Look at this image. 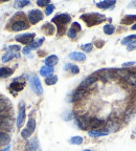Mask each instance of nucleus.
<instances>
[{"instance_id": "7", "label": "nucleus", "mask_w": 136, "mask_h": 151, "mask_svg": "<svg viewBox=\"0 0 136 151\" xmlns=\"http://www.w3.org/2000/svg\"><path fill=\"white\" fill-rule=\"evenodd\" d=\"M25 105L24 103L19 104V112H18V116H17V127L19 129L21 128L25 122Z\"/></svg>"}, {"instance_id": "27", "label": "nucleus", "mask_w": 136, "mask_h": 151, "mask_svg": "<svg viewBox=\"0 0 136 151\" xmlns=\"http://www.w3.org/2000/svg\"><path fill=\"white\" fill-rule=\"evenodd\" d=\"M29 1L28 0H17V1H15V3H14V6H15L16 8H24V6H26V5L29 4Z\"/></svg>"}, {"instance_id": "4", "label": "nucleus", "mask_w": 136, "mask_h": 151, "mask_svg": "<svg viewBox=\"0 0 136 151\" xmlns=\"http://www.w3.org/2000/svg\"><path fill=\"white\" fill-rule=\"evenodd\" d=\"M29 84H30V88L34 90V92H36L37 95H39V96L42 95V93H43V87H42V85H41L40 79H39L37 76H33V77H30Z\"/></svg>"}, {"instance_id": "3", "label": "nucleus", "mask_w": 136, "mask_h": 151, "mask_svg": "<svg viewBox=\"0 0 136 151\" xmlns=\"http://www.w3.org/2000/svg\"><path fill=\"white\" fill-rule=\"evenodd\" d=\"M35 130H36V120L34 118H30L28 119V122L26 124V128L21 131V135H22L23 138L28 140L30 138V135L35 132Z\"/></svg>"}, {"instance_id": "12", "label": "nucleus", "mask_w": 136, "mask_h": 151, "mask_svg": "<svg viewBox=\"0 0 136 151\" xmlns=\"http://www.w3.org/2000/svg\"><path fill=\"white\" fill-rule=\"evenodd\" d=\"M69 59L73 61H84L86 60V56L85 54L83 53H79V52H73V53H70L68 55Z\"/></svg>"}, {"instance_id": "30", "label": "nucleus", "mask_w": 136, "mask_h": 151, "mask_svg": "<svg viewBox=\"0 0 136 151\" xmlns=\"http://www.w3.org/2000/svg\"><path fill=\"white\" fill-rule=\"evenodd\" d=\"M44 40H45L44 38H40V39H38L37 41H34V42L28 46H29L32 49H37V48L40 47V46L42 45V43L44 42Z\"/></svg>"}, {"instance_id": "26", "label": "nucleus", "mask_w": 136, "mask_h": 151, "mask_svg": "<svg viewBox=\"0 0 136 151\" xmlns=\"http://www.w3.org/2000/svg\"><path fill=\"white\" fill-rule=\"evenodd\" d=\"M57 82H58V77H57L55 75L48 76V77H46V79H45V83L47 84V85H49V86L55 85Z\"/></svg>"}, {"instance_id": "20", "label": "nucleus", "mask_w": 136, "mask_h": 151, "mask_svg": "<svg viewBox=\"0 0 136 151\" xmlns=\"http://www.w3.org/2000/svg\"><path fill=\"white\" fill-rule=\"evenodd\" d=\"M53 73V67L51 66H42L40 69V75L43 76V77H48V76H50L51 73Z\"/></svg>"}, {"instance_id": "28", "label": "nucleus", "mask_w": 136, "mask_h": 151, "mask_svg": "<svg viewBox=\"0 0 136 151\" xmlns=\"http://www.w3.org/2000/svg\"><path fill=\"white\" fill-rule=\"evenodd\" d=\"M65 69L66 71H70L71 73H74V75H76V73H80V68H79L76 65H74V64H66Z\"/></svg>"}, {"instance_id": "36", "label": "nucleus", "mask_w": 136, "mask_h": 151, "mask_svg": "<svg viewBox=\"0 0 136 151\" xmlns=\"http://www.w3.org/2000/svg\"><path fill=\"white\" fill-rule=\"evenodd\" d=\"M49 4H50L49 0H38L37 1V5H39V6H47Z\"/></svg>"}, {"instance_id": "5", "label": "nucleus", "mask_w": 136, "mask_h": 151, "mask_svg": "<svg viewBox=\"0 0 136 151\" xmlns=\"http://www.w3.org/2000/svg\"><path fill=\"white\" fill-rule=\"evenodd\" d=\"M35 34L34 33H29V34H22V35H17L15 37V40L18 41L19 43H22V44H25V45H30L32 43L34 42V39H35Z\"/></svg>"}, {"instance_id": "8", "label": "nucleus", "mask_w": 136, "mask_h": 151, "mask_svg": "<svg viewBox=\"0 0 136 151\" xmlns=\"http://www.w3.org/2000/svg\"><path fill=\"white\" fill-rule=\"evenodd\" d=\"M25 151H41L40 144H39L38 138H36V136L29 138L27 141L25 146Z\"/></svg>"}, {"instance_id": "42", "label": "nucleus", "mask_w": 136, "mask_h": 151, "mask_svg": "<svg viewBox=\"0 0 136 151\" xmlns=\"http://www.w3.org/2000/svg\"><path fill=\"white\" fill-rule=\"evenodd\" d=\"M10 150H11V147H10V145H8V146H6V148H5L3 151H10Z\"/></svg>"}, {"instance_id": "33", "label": "nucleus", "mask_w": 136, "mask_h": 151, "mask_svg": "<svg viewBox=\"0 0 136 151\" xmlns=\"http://www.w3.org/2000/svg\"><path fill=\"white\" fill-rule=\"evenodd\" d=\"M92 47H93L92 43H87V44L81 45V48L84 50V52H86V53H90L91 50H92Z\"/></svg>"}, {"instance_id": "31", "label": "nucleus", "mask_w": 136, "mask_h": 151, "mask_svg": "<svg viewBox=\"0 0 136 151\" xmlns=\"http://www.w3.org/2000/svg\"><path fill=\"white\" fill-rule=\"evenodd\" d=\"M135 20H136V15H128L123 18L121 22L125 23V24H130V23L133 22V21H135Z\"/></svg>"}, {"instance_id": "15", "label": "nucleus", "mask_w": 136, "mask_h": 151, "mask_svg": "<svg viewBox=\"0 0 136 151\" xmlns=\"http://www.w3.org/2000/svg\"><path fill=\"white\" fill-rule=\"evenodd\" d=\"M123 80L126 81V82L129 84V85L136 86V73H130V71H129L128 75H127L126 77H125V79H123Z\"/></svg>"}, {"instance_id": "17", "label": "nucleus", "mask_w": 136, "mask_h": 151, "mask_svg": "<svg viewBox=\"0 0 136 151\" xmlns=\"http://www.w3.org/2000/svg\"><path fill=\"white\" fill-rule=\"evenodd\" d=\"M19 57H20L19 54H16V53H13V52H11V50H8V52L2 56V62H8V61L12 60L13 58H19Z\"/></svg>"}, {"instance_id": "24", "label": "nucleus", "mask_w": 136, "mask_h": 151, "mask_svg": "<svg viewBox=\"0 0 136 151\" xmlns=\"http://www.w3.org/2000/svg\"><path fill=\"white\" fill-rule=\"evenodd\" d=\"M43 32L46 34V35H53V33H55V26L53 25H51L50 23H45V24L43 25L42 28Z\"/></svg>"}, {"instance_id": "1", "label": "nucleus", "mask_w": 136, "mask_h": 151, "mask_svg": "<svg viewBox=\"0 0 136 151\" xmlns=\"http://www.w3.org/2000/svg\"><path fill=\"white\" fill-rule=\"evenodd\" d=\"M70 20H71L70 15L63 13V14H59V15L55 16V17L53 18V20H51V22L55 23L57 28H58L59 35H63L64 30H65V26H64V25L67 24Z\"/></svg>"}, {"instance_id": "34", "label": "nucleus", "mask_w": 136, "mask_h": 151, "mask_svg": "<svg viewBox=\"0 0 136 151\" xmlns=\"http://www.w3.org/2000/svg\"><path fill=\"white\" fill-rule=\"evenodd\" d=\"M76 34H78V30H74L73 28H69V30L67 32V35H68V37H69V38H76Z\"/></svg>"}, {"instance_id": "40", "label": "nucleus", "mask_w": 136, "mask_h": 151, "mask_svg": "<svg viewBox=\"0 0 136 151\" xmlns=\"http://www.w3.org/2000/svg\"><path fill=\"white\" fill-rule=\"evenodd\" d=\"M127 49H128V50H134V49H136V43H134V44H131V45H128Z\"/></svg>"}, {"instance_id": "10", "label": "nucleus", "mask_w": 136, "mask_h": 151, "mask_svg": "<svg viewBox=\"0 0 136 151\" xmlns=\"http://www.w3.org/2000/svg\"><path fill=\"white\" fill-rule=\"evenodd\" d=\"M86 91H87V88L86 87H83V86L80 85V87L76 89L74 92H73L72 95V101H79L81 100L82 98H83V96L86 93Z\"/></svg>"}, {"instance_id": "21", "label": "nucleus", "mask_w": 136, "mask_h": 151, "mask_svg": "<svg viewBox=\"0 0 136 151\" xmlns=\"http://www.w3.org/2000/svg\"><path fill=\"white\" fill-rule=\"evenodd\" d=\"M134 43H136V34L123 38V41H121V44H125V45H131V44H134Z\"/></svg>"}, {"instance_id": "18", "label": "nucleus", "mask_w": 136, "mask_h": 151, "mask_svg": "<svg viewBox=\"0 0 136 151\" xmlns=\"http://www.w3.org/2000/svg\"><path fill=\"white\" fill-rule=\"evenodd\" d=\"M10 141H11L10 135L6 132H4V131H0V145L8 146Z\"/></svg>"}, {"instance_id": "37", "label": "nucleus", "mask_w": 136, "mask_h": 151, "mask_svg": "<svg viewBox=\"0 0 136 151\" xmlns=\"http://www.w3.org/2000/svg\"><path fill=\"white\" fill-rule=\"evenodd\" d=\"M8 50L13 52V53L18 54L19 52H20V46L19 45H10L8 46Z\"/></svg>"}, {"instance_id": "22", "label": "nucleus", "mask_w": 136, "mask_h": 151, "mask_svg": "<svg viewBox=\"0 0 136 151\" xmlns=\"http://www.w3.org/2000/svg\"><path fill=\"white\" fill-rule=\"evenodd\" d=\"M89 135L93 136V138H98V136H105L109 133V131L107 130H90L88 132Z\"/></svg>"}, {"instance_id": "44", "label": "nucleus", "mask_w": 136, "mask_h": 151, "mask_svg": "<svg viewBox=\"0 0 136 151\" xmlns=\"http://www.w3.org/2000/svg\"><path fill=\"white\" fill-rule=\"evenodd\" d=\"M84 151H91V150H89V149H85Z\"/></svg>"}, {"instance_id": "29", "label": "nucleus", "mask_w": 136, "mask_h": 151, "mask_svg": "<svg viewBox=\"0 0 136 151\" xmlns=\"http://www.w3.org/2000/svg\"><path fill=\"white\" fill-rule=\"evenodd\" d=\"M115 32V26L112 24H106L104 26V33L106 35H112Z\"/></svg>"}, {"instance_id": "6", "label": "nucleus", "mask_w": 136, "mask_h": 151, "mask_svg": "<svg viewBox=\"0 0 136 151\" xmlns=\"http://www.w3.org/2000/svg\"><path fill=\"white\" fill-rule=\"evenodd\" d=\"M43 19V13L40 10H32L28 13V20L32 24H37Z\"/></svg>"}, {"instance_id": "41", "label": "nucleus", "mask_w": 136, "mask_h": 151, "mask_svg": "<svg viewBox=\"0 0 136 151\" xmlns=\"http://www.w3.org/2000/svg\"><path fill=\"white\" fill-rule=\"evenodd\" d=\"M135 64V62H127V63H123V66H131Z\"/></svg>"}, {"instance_id": "32", "label": "nucleus", "mask_w": 136, "mask_h": 151, "mask_svg": "<svg viewBox=\"0 0 136 151\" xmlns=\"http://www.w3.org/2000/svg\"><path fill=\"white\" fill-rule=\"evenodd\" d=\"M70 143L72 144V145H81L82 143H83V138L82 136H72V138H70Z\"/></svg>"}, {"instance_id": "9", "label": "nucleus", "mask_w": 136, "mask_h": 151, "mask_svg": "<svg viewBox=\"0 0 136 151\" xmlns=\"http://www.w3.org/2000/svg\"><path fill=\"white\" fill-rule=\"evenodd\" d=\"M28 28V24L25 20L23 19H18V20L14 21L11 25V30L14 32H21L23 30H26Z\"/></svg>"}, {"instance_id": "25", "label": "nucleus", "mask_w": 136, "mask_h": 151, "mask_svg": "<svg viewBox=\"0 0 136 151\" xmlns=\"http://www.w3.org/2000/svg\"><path fill=\"white\" fill-rule=\"evenodd\" d=\"M96 80H97V78H96V77H94V76H90V77H88V78L86 79L85 81H83V82H82L81 86L87 88V86L91 85V84H93Z\"/></svg>"}, {"instance_id": "39", "label": "nucleus", "mask_w": 136, "mask_h": 151, "mask_svg": "<svg viewBox=\"0 0 136 151\" xmlns=\"http://www.w3.org/2000/svg\"><path fill=\"white\" fill-rule=\"evenodd\" d=\"M30 50H32V48H30L29 46H25V47L23 48V54H25V55H27V54H29Z\"/></svg>"}, {"instance_id": "23", "label": "nucleus", "mask_w": 136, "mask_h": 151, "mask_svg": "<svg viewBox=\"0 0 136 151\" xmlns=\"http://www.w3.org/2000/svg\"><path fill=\"white\" fill-rule=\"evenodd\" d=\"M24 88V83H20V82H13L11 83V90H13L14 92H18L21 91Z\"/></svg>"}, {"instance_id": "43", "label": "nucleus", "mask_w": 136, "mask_h": 151, "mask_svg": "<svg viewBox=\"0 0 136 151\" xmlns=\"http://www.w3.org/2000/svg\"><path fill=\"white\" fill-rule=\"evenodd\" d=\"M132 30H136V24H133V25H132Z\"/></svg>"}, {"instance_id": "14", "label": "nucleus", "mask_w": 136, "mask_h": 151, "mask_svg": "<svg viewBox=\"0 0 136 151\" xmlns=\"http://www.w3.org/2000/svg\"><path fill=\"white\" fill-rule=\"evenodd\" d=\"M115 4V0H108V1H101V2L96 3V6L103 10H107V8H111Z\"/></svg>"}, {"instance_id": "11", "label": "nucleus", "mask_w": 136, "mask_h": 151, "mask_svg": "<svg viewBox=\"0 0 136 151\" xmlns=\"http://www.w3.org/2000/svg\"><path fill=\"white\" fill-rule=\"evenodd\" d=\"M104 124H105V121L102 120V119L90 118L88 122V127H90V128H97V127H101Z\"/></svg>"}, {"instance_id": "19", "label": "nucleus", "mask_w": 136, "mask_h": 151, "mask_svg": "<svg viewBox=\"0 0 136 151\" xmlns=\"http://www.w3.org/2000/svg\"><path fill=\"white\" fill-rule=\"evenodd\" d=\"M14 73V69L11 67H1L0 68V78H8Z\"/></svg>"}, {"instance_id": "13", "label": "nucleus", "mask_w": 136, "mask_h": 151, "mask_svg": "<svg viewBox=\"0 0 136 151\" xmlns=\"http://www.w3.org/2000/svg\"><path fill=\"white\" fill-rule=\"evenodd\" d=\"M88 122H89V118H86V116H79L76 119V123H78L79 127L83 130L88 128Z\"/></svg>"}, {"instance_id": "2", "label": "nucleus", "mask_w": 136, "mask_h": 151, "mask_svg": "<svg viewBox=\"0 0 136 151\" xmlns=\"http://www.w3.org/2000/svg\"><path fill=\"white\" fill-rule=\"evenodd\" d=\"M81 18L86 22L88 26H93L95 24H100L105 20V16L97 14V13H90V14H84Z\"/></svg>"}, {"instance_id": "35", "label": "nucleus", "mask_w": 136, "mask_h": 151, "mask_svg": "<svg viewBox=\"0 0 136 151\" xmlns=\"http://www.w3.org/2000/svg\"><path fill=\"white\" fill-rule=\"evenodd\" d=\"M53 10H55V5L53 4H49V5H47V6H46V8H45V14L46 15H50L51 13L53 12Z\"/></svg>"}, {"instance_id": "38", "label": "nucleus", "mask_w": 136, "mask_h": 151, "mask_svg": "<svg viewBox=\"0 0 136 151\" xmlns=\"http://www.w3.org/2000/svg\"><path fill=\"white\" fill-rule=\"evenodd\" d=\"M71 28H73L74 30H76L78 32H80L81 30V25H80V23H78V22H73L72 23V26Z\"/></svg>"}, {"instance_id": "16", "label": "nucleus", "mask_w": 136, "mask_h": 151, "mask_svg": "<svg viewBox=\"0 0 136 151\" xmlns=\"http://www.w3.org/2000/svg\"><path fill=\"white\" fill-rule=\"evenodd\" d=\"M44 62H45V65L51 66V67H53V65H55V64L59 62V58L55 55H50L44 60Z\"/></svg>"}]
</instances>
